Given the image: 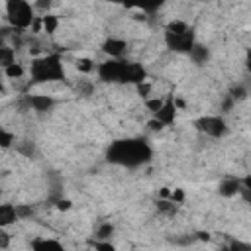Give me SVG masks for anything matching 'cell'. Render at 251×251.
<instances>
[{"label":"cell","instance_id":"11","mask_svg":"<svg viewBox=\"0 0 251 251\" xmlns=\"http://www.w3.org/2000/svg\"><path fill=\"white\" fill-rule=\"evenodd\" d=\"M245 186L241 184V180H237V178H226V180H222L220 182V194L222 196H235V194H239L241 190H243Z\"/></svg>","mask_w":251,"mask_h":251},{"label":"cell","instance_id":"8","mask_svg":"<svg viewBox=\"0 0 251 251\" xmlns=\"http://www.w3.org/2000/svg\"><path fill=\"white\" fill-rule=\"evenodd\" d=\"M31 251H67L65 245L53 237H33Z\"/></svg>","mask_w":251,"mask_h":251},{"label":"cell","instance_id":"1","mask_svg":"<svg viewBox=\"0 0 251 251\" xmlns=\"http://www.w3.org/2000/svg\"><path fill=\"white\" fill-rule=\"evenodd\" d=\"M153 155L151 145L141 139V137H126V139H118L114 143H110L108 151H106V159L114 165L120 167H141L145 165Z\"/></svg>","mask_w":251,"mask_h":251},{"label":"cell","instance_id":"17","mask_svg":"<svg viewBox=\"0 0 251 251\" xmlns=\"http://www.w3.org/2000/svg\"><path fill=\"white\" fill-rule=\"evenodd\" d=\"M4 75H6L8 78H22V75H24V67H22L20 63H12L10 67L4 69Z\"/></svg>","mask_w":251,"mask_h":251},{"label":"cell","instance_id":"3","mask_svg":"<svg viewBox=\"0 0 251 251\" xmlns=\"http://www.w3.org/2000/svg\"><path fill=\"white\" fill-rule=\"evenodd\" d=\"M29 75L33 82H55L65 78V69L59 55H43L31 61Z\"/></svg>","mask_w":251,"mask_h":251},{"label":"cell","instance_id":"15","mask_svg":"<svg viewBox=\"0 0 251 251\" xmlns=\"http://www.w3.org/2000/svg\"><path fill=\"white\" fill-rule=\"evenodd\" d=\"M112 233H114V226H112L110 222L100 224L98 229H96V241H110Z\"/></svg>","mask_w":251,"mask_h":251},{"label":"cell","instance_id":"7","mask_svg":"<svg viewBox=\"0 0 251 251\" xmlns=\"http://www.w3.org/2000/svg\"><path fill=\"white\" fill-rule=\"evenodd\" d=\"M126 41L124 39H118V37H108L102 45V51L110 57V59H122L124 53H126Z\"/></svg>","mask_w":251,"mask_h":251},{"label":"cell","instance_id":"21","mask_svg":"<svg viewBox=\"0 0 251 251\" xmlns=\"http://www.w3.org/2000/svg\"><path fill=\"white\" fill-rule=\"evenodd\" d=\"M76 67H78L80 71L88 73V71H92V69H94V63H92V61H88V59H80V61L76 63Z\"/></svg>","mask_w":251,"mask_h":251},{"label":"cell","instance_id":"12","mask_svg":"<svg viewBox=\"0 0 251 251\" xmlns=\"http://www.w3.org/2000/svg\"><path fill=\"white\" fill-rule=\"evenodd\" d=\"M14 222H18L16 206H12V204H0V229L12 226Z\"/></svg>","mask_w":251,"mask_h":251},{"label":"cell","instance_id":"13","mask_svg":"<svg viewBox=\"0 0 251 251\" xmlns=\"http://www.w3.org/2000/svg\"><path fill=\"white\" fill-rule=\"evenodd\" d=\"M188 55H190V59H192L194 63H204V61H208V57H210L208 47H204V45H200V43H194L192 49L188 51Z\"/></svg>","mask_w":251,"mask_h":251},{"label":"cell","instance_id":"2","mask_svg":"<svg viewBox=\"0 0 251 251\" xmlns=\"http://www.w3.org/2000/svg\"><path fill=\"white\" fill-rule=\"evenodd\" d=\"M98 76L104 82H135L141 84L145 80V71L137 63H127L124 59H108L96 67Z\"/></svg>","mask_w":251,"mask_h":251},{"label":"cell","instance_id":"18","mask_svg":"<svg viewBox=\"0 0 251 251\" xmlns=\"http://www.w3.org/2000/svg\"><path fill=\"white\" fill-rule=\"evenodd\" d=\"M94 251H118L112 241H94Z\"/></svg>","mask_w":251,"mask_h":251},{"label":"cell","instance_id":"24","mask_svg":"<svg viewBox=\"0 0 251 251\" xmlns=\"http://www.w3.org/2000/svg\"><path fill=\"white\" fill-rule=\"evenodd\" d=\"M4 92V84H2V80H0V94Z\"/></svg>","mask_w":251,"mask_h":251},{"label":"cell","instance_id":"25","mask_svg":"<svg viewBox=\"0 0 251 251\" xmlns=\"http://www.w3.org/2000/svg\"><path fill=\"white\" fill-rule=\"evenodd\" d=\"M220 251H231V249H229V247H222Z\"/></svg>","mask_w":251,"mask_h":251},{"label":"cell","instance_id":"16","mask_svg":"<svg viewBox=\"0 0 251 251\" xmlns=\"http://www.w3.org/2000/svg\"><path fill=\"white\" fill-rule=\"evenodd\" d=\"M12 63H16L14 61V49L12 47H6V45H0V67L6 69Z\"/></svg>","mask_w":251,"mask_h":251},{"label":"cell","instance_id":"14","mask_svg":"<svg viewBox=\"0 0 251 251\" xmlns=\"http://www.w3.org/2000/svg\"><path fill=\"white\" fill-rule=\"evenodd\" d=\"M39 20H41V29H43L45 33H55V29H57V25H59L57 16H53V14H43Z\"/></svg>","mask_w":251,"mask_h":251},{"label":"cell","instance_id":"4","mask_svg":"<svg viewBox=\"0 0 251 251\" xmlns=\"http://www.w3.org/2000/svg\"><path fill=\"white\" fill-rule=\"evenodd\" d=\"M6 18H8L12 27L27 29V27H31V24L35 20L33 4L24 2V0H12L6 4Z\"/></svg>","mask_w":251,"mask_h":251},{"label":"cell","instance_id":"10","mask_svg":"<svg viewBox=\"0 0 251 251\" xmlns=\"http://www.w3.org/2000/svg\"><path fill=\"white\" fill-rule=\"evenodd\" d=\"M27 104L35 112H47L49 108H53L55 100L51 96H47V94H33V96H27Z\"/></svg>","mask_w":251,"mask_h":251},{"label":"cell","instance_id":"22","mask_svg":"<svg viewBox=\"0 0 251 251\" xmlns=\"http://www.w3.org/2000/svg\"><path fill=\"white\" fill-rule=\"evenodd\" d=\"M8 243H10L8 233L6 231H0V247H8Z\"/></svg>","mask_w":251,"mask_h":251},{"label":"cell","instance_id":"19","mask_svg":"<svg viewBox=\"0 0 251 251\" xmlns=\"http://www.w3.org/2000/svg\"><path fill=\"white\" fill-rule=\"evenodd\" d=\"M12 141H14V135H12L10 131L0 129V147H10V145H12Z\"/></svg>","mask_w":251,"mask_h":251},{"label":"cell","instance_id":"9","mask_svg":"<svg viewBox=\"0 0 251 251\" xmlns=\"http://www.w3.org/2000/svg\"><path fill=\"white\" fill-rule=\"evenodd\" d=\"M175 114H176V104H175L173 100H165L163 106L155 112V120H157L159 124L167 126V124H171V122L175 120Z\"/></svg>","mask_w":251,"mask_h":251},{"label":"cell","instance_id":"20","mask_svg":"<svg viewBox=\"0 0 251 251\" xmlns=\"http://www.w3.org/2000/svg\"><path fill=\"white\" fill-rule=\"evenodd\" d=\"M163 102H165V100H161V98H151V100H147L145 104H147V108H149L151 112H157V110L163 106Z\"/></svg>","mask_w":251,"mask_h":251},{"label":"cell","instance_id":"23","mask_svg":"<svg viewBox=\"0 0 251 251\" xmlns=\"http://www.w3.org/2000/svg\"><path fill=\"white\" fill-rule=\"evenodd\" d=\"M57 208H59V210H69V208H71V202H69V200H59Z\"/></svg>","mask_w":251,"mask_h":251},{"label":"cell","instance_id":"5","mask_svg":"<svg viewBox=\"0 0 251 251\" xmlns=\"http://www.w3.org/2000/svg\"><path fill=\"white\" fill-rule=\"evenodd\" d=\"M165 43L167 47H171L173 51L176 53H186L192 49V45L196 43L194 41V33L190 27H186L184 31H165Z\"/></svg>","mask_w":251,"mask_h":251},{"label":"cell","instance_id":"6","mask_svg":"<svg viewBox=\"0 0 251 251\" xmlns=\"http://www.w3.org/2000/svg\"><path fill=\"white\" fill-rule=\"evenodd\" d=\"M194 126L198 131H202L208 137H224L227 133L226 120L220 116H202L194 122Z\"/></svg>","mask_w":251,"mask_h":251}]
</instances>
